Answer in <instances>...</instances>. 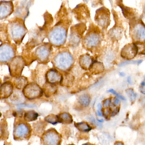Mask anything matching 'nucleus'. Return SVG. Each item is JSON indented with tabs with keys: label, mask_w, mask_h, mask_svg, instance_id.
<instances>
[{
	"label": "nucleus",
	"mask_w": 145,
	"mask_h": 145,
	"mask_svg": "<svg viewBox=\"0 0 145 145\" xmlns=\"http://www.w3.org/2000/svg\"><path fill=\"white\" fill-rule=\"evenodd\" d=\"M77 101L78 104L81 106L87 107L89 105L91 102V96L89 94L84 93L78 96Z\"/></svg>",
	"instance_id": "4be33fe9"
},
{
	"label": "nucleus",
	"mask_w": 145,
	"mask_h": 145,
	"mask_svg": "<svg viewBox=\"0 0 145 145\" xmlns=\"http://www.w3.org/2000/svg\"><path fill=\"white\" fill-rule=\"evenodd\" d=\"M144 79H145V78H144Z\"/></svg>",
	"instance_id": "09e8293b"
},
{
	"label": "nucleus",
	"mask_w": 145,
	"mask_h": 145,
	"mask_svg": "<svg viewBox=\"0 0 145 145\" xmlns=\"http://www.w3.org/2000/svg\"><path fill=\"white\" fill-rule=\"evenodd\" d=\"M109 13L103 8H99L96 12L95 20L97 24L103 28L108 26L109 24Z\"/></svg>",
	"instance_id": "4468645a"
},
{
	"label": "nucleus",
	"mask_w": 145,
	"mask_h": 145,
	"mask_svg": "<svg viewBox=\"0 0 145 145\" xmlns=\"http://www.w3.org/2000/svg\"><path fill=\"white\" fill-rule=\"evenodd\" d=\"M1 113L0 112V117H1Z\"/></svg>",
	"instance_id": "49530a36"
},
{
	"label": "nucleus",
	"mask_w": 145,
	"mask_h": 145,
	"mask_svg": "<svg viewBox=\"0 0 145 145\" xmlns=\"http://www.w3.org/2000/svg\"><path fill=\"white\" fill-rule=\"evenodd\" d=\"M68 145H75L73 144H69Z\"/></svg>",
	"instance_id": "de8ad7c7"
},
{
	"label": "nucleus",
	"mask_w": 145,
	"mask_h": 145,
	"mask_svg": "<svg viewBox=\"0 0 145 145\" xmlns=\"http://www.w3.org/2000/svg\"><path fill=\"white\" fill-rule=\"evenodd\" d=\"M62 77V73L57 69H49L45 75L46 82L56 85L59 84Z\"/></svg>",
	"instance_id": "9b49d317"
},
{
	"label": "nucleus",
	"mask_w": 145,
	"mask_h": 145,
	"mask_svg": "<svg viewBox=\"0 0 145 145\" xmlns=\"http://www.w3.org/2000/svg\"><path fill=\"white\" fill-rule=\"evenodd\" d=\"M25 65V61L21 56L14 57L9 62L8 65L11 76L16 78L20 76Z\"/></svg>",
	"instance_id": "6e6552de"
},
{
	"label": "nucleus",
	"mask_w": 145,
	"mask_h": 145,
	"mask_svg": "<svg viewBox=\"0 0 145 145\" xmlns=\"http://www.w3.org/2000/svg\"><path fill=\"white\" fill-rule=\"evenodd\" d=\"M126 92L131 102L133 103L135 101L137 95H136V93L134 92L133 89L132 88L128 89L126 90Z\"/></svg>",
	"instance_id": "c756f323"
},
{
	"label": "nucleus",
	"mask_w": 145,
	"mask_h": 145,
	"mask_svg": "<svg viewBox=\"0 0 145 145\" xmlns=\"http://www.w3.org/2000/svg\"><path fill=\"white\" fill-rule=\"evenodd\" d=\"M39 116L37 112L33 110L27 111L24 114V120L27 122L33 121L37 120Z\"/></svg>",
	"instance_id": "393cba45"
},
{
	"label": "nucleus",
	"mask_w": 145,
	"mask_h": 145,
	"mask_svg": "<svg viewBox=\"0 0 145 145\" xmlns=\"http://www.w3.org/2000/svg\"><path fill=\"white\" fill-rule=\"evenodd\" d=\"M52 52V45L49 43L39 46L35 51L34 56L40 63H46L49 61Z\"/></svg>",
	"instance_id": "0eeeda50"
},
{
	"label": "nucleus",
	"mask_w": 145,
	"mask_h": 145,
	"mask_svg": "<svg viewBox=\"0 0 145 145\" xmlns=\"http://www.w3.org/2000/svg\"><path fill=\"white\" fill-rule=\"evenodd\" d=\"M112 102L111 98H108L104 100L102 103V106L103 108H106L110 107Z\"/></svg>",
	"instance_id": "2f4dec72"
},
{
	"label": "nucleus",
	"mask_w": 145,
	"mask_h": 145,
	"mask_svg": "<svg viewBox=\"0 0 145 145\" xmlns=\"http://www.w3.org/2000/svg\"><path fill=\"white\" fill-rule=\"evenodd\" d=\"M13 84L10 82H7L0 87V98L6 99L9 98L13 93Z\"/></svg>",
	"instance_id": "dca6fc26"
},
{
	"label": "nucleus",
	"mask_w": 145,
	"mask_h": 145,
	"mask_svg": "<svg viewBox=\"0 0 145 145\" xmlns=\"http://www.w3.org/2000/svg\"><path fill=\"white\" fill-rule=\"evenodd\" d=\"M75 127L82 133H88L93 129V127L88 123L85 121L80 122H74Z\"/></svg>",
	"instance_id": "b1692460"
},
{
	"label": "nucleus",
	"mask_w": 145,
	"mask_h": 145,
	"mask_svg": "<svg viewBox=\"0 0 145 145\" xmlns=\"http://www.w3.org/2000/svg\"><path fill=\"white\" fill-rule=\"evenodd\" d=\"M74 63V58L68 50L60 51L53 59V63L56 69L65 72L70 70Z\"/></svg>",
	"instance_id": "f257e3e1"
},
{
	"label": "nucleus",
	"mask_w": 145,
	"mask_h": 145,
	"mask_svg": "<svg viewBox=\"0 0 145 145\" xmlns=\"http://www.w3.org/2000/svg\"><path fill=\"white\" fill-rule=\"evenodd\" d=\"M67 37V30L65 27L57 25L48 33V38L49 43L55 47L62 46L65 44Z\"/></svg>",
	"instance_id": "7ed1b4c3"
},
{
	"label": "nucleus",
	"mask_w": 145,
	"mask_h": 145,
	"mask_svg": "<svg viewBox=\"0 0 145 145\" xmlns=\"http://www.w3.org/2000/svg\"><path fill=\"white\" fill-rule=\"evenodd\" d=\"M132 36L134 40L137 42H145V26L142 24H137L133 28Z\"/></svg>",
	"instance_id": "2eb2a0df"
},
{
	"label": "nucleus",
	"mask_w": 145,
	"mask_h": 145,
	"mask_svg": "<svg viewBox=\"0 0 145 145\" xmlns=\"http://www.w3.org/2000/svg\"><path fill=\"white\" fill-rule=\"evenodd\" d=\"M82 145H96L94 144H92L91 143H89V142H87V143H85V144H83Z\"/></svg>",
	"instance_id": "79ce46f5"
},
{
	"label": "nucleus",
	"mask_w": 145,
	"mask_h": 145,
	"mask_svg": "<svg viewBox=\"0 0 145 145\" xmlns=\"http://www.w3.org/2000/svg\"><path fill=\"white\" fill-rule=\"evenodd\" d=\"M14 85L18 89H23L28 84L27 78L24 76L16 78L14 82Z\"/></svg>",
	"instance_id": "a878e982"
},
{
	"label": "nucleus",
	"mask_w": 145,
	"mask_h": 145,
	"mask_svg": "<svg viewBox=\"0 0 145 145\" xmlns=\"http://www.w3.org/2000/svg\"><path fill=\"white\" fill-rule=\"evenodd\" d=\"M105 68L103 63L94 61L89 68V72L93 75H98L105 71Z\"/></svg>",
	"instance_id": "412c9836"
},
{
	"label": "nucleus",
	"mask_w": 145,
	"mask_h": 145,
	"mask_svg": "<svg viewBox=\"0 0 145 145\" xmlns=\"http://www.w3.org/2000/svg\"><path fill=\"white\" fill-rule=\"evenodd\" d=\"M114 145H124V144L123 142L121 141H116L115 142Z\"/></svg>",
	"instance_id": "4c0bfd02"
},
{
	"label": "nucleus",
	"mask_w": 145,
	"mask_h": 145,
	"mask_svg": "<svg viewBox=\"0 0 145 145\" xmlns=\"http://www.w3.org/2000/svg\"><path fill=\"white\" fill-rule=\"evenodd\" d=\"M97 107H98V110H102V108H103V106H102V105H101V104L99 103V104H98V106H97Z\"/></svg>",
	"instance_id": "58836bf2"
},
{
	"label": "nucleus",
	"mask_w": 145,
	"mask_h": 145,
	"mask_svg": "<svg viewBox=\"0 0 145 145\" xmlns=\"http://www.w3.org/2000/svg\"><path fill=\"white\" fill-rule=\"evenodd\" d=\"M93 57L88 54L81 55L79 58V65L82 69L87 71L89 70L90 66L93 63Z\"/></svg>",
	"instance_id": "a211bd4d"
},
{
	"label": "nucleus",
	"mask_w": 145,
	"mask_h": 145,
	"mask_svg": "<svg viewBox=\"0 0 145 145\" xmlns=\"http://www.w3.org/2000/svg\"><path fill=\"white\" fill-rule=\"evenodd\" d=\"M140 90L142 93L145 95V87H140Z\"/></svg>",
	"instance_id": "e433bc0d"
},
{
	"label": "nucleus",
	"mask_w": 145,
	"mask_h": 145,
	"mask_svg": "<svg viewBox=\"0 0 145 145\" xmlns=\"http://www.w3.org/2000/svg\"><path fill=\"white\" fill-rule=\"evenodd\" d=\"M85 30V26L82 24L77 25L71 29L69 37L70 46L76 47L79 45Z\"/></svg>",
	"instance_id": "1a4fd4ad"
},
{
	"label": "nucleus",
	"mask_w": 145,
	"mask_h": 145,
	"mask_svg": "<svg viewBox=\"0 0 145 145\" xmlns=\"http://www.w3.org/2000/svg\"><path fill=\"white\" fill-rule=\"evenodd\" d=\"M10 35L16 42H20L24 38L26 30L23 25H14L10 29Z\"/></svg>",
	"instance_id": "ddd939ff"
},
{
	"label": "nucleus",
	"mask_w": 145,
	"mask_h": 145,
	"mask_svg": "<svg viewBox=\"0 0 145 145\" xmlns=\"http://www.w3.org/2000/svg\"><path fill=\"white\" fill-rule=\"evenodd\" d=\"M127 82L128 83L131 84H132V79H131V77L129 76L127 78Z\"/></svg>",
	"instance_id": "ea45409f"
},
{
	"label": "nucleus",
	"mask_w": 145,
	"mask_h": 145,
	"mask_svg": "<svg viewBox=\"0 0 145 145\" xmlns=\"http://www.w3.org/2000/svg\"><path fill=\"white\" fill-rule=\"evenodd\" d=\"M0 131L1 133L0 138L2 140L7 139L8 136L7 126L6 121L3 120H2L0 123Z\"/></svg>",
	"instance_id": "bb28decb"
},
{
	"label": "nucleus",
	"mask_w": 145,
	"mask_h": 145,
	"mask_svg": "<svg viewBox=\"0 0 145 145\" xmlns=\"http://www.w3.org/2000/svg\"><path fill=\"white\" fill-rule=\"evenodd\" d=\"M59 123L63 124H70L73 122L72 116L67 112H62L57 115Z\"/></svg>",
	"instance_id": "5701e85b"
},
{
	"label": "nucleus",
	"mask_w": 145,
	"mask_h": 145,
	"mask_svg": "<svg viewBox=\"0 0 145 145\" xmlns=\"http://www.w3.org/2000/svg\"><path fill=\"white\" fill-rule=\"evenodd\" d=\"M119 75H120V76H124L125 75V74L123 72H119Z\"/></svg>",
	"instance_id": "37998d69"
},
{
	"label": "nucleus",
	"mask_w": 145,
	"mask_h": 145,
	"mask_svg": "<svg viewBox=\"0 0 145 145\" xmlns=\"http://www.w3.org/2000/svg\"><path fill=\"white\" fill-rule=\"evenodd\" d=\"M108 92L115 95L119 99H122V100H125V99L124 97L122 95L118 94V93H117L114 89H109L108 90Z\"/></svg>",
	"instance_id": "72a5a7b5"
},
{
	"label": "nucleus",
	"mask_w": 145,
	"mask_h": 145,
	"mask_svg": "<svg viewBox=\"0 0 145 145\" xmlns=\"http://www.w3.org/2000/svg\"><path fill=\"white\" fill-rule=\"evenodd\" d=\"M141 87H145V81H144V82H142L141 83Z\"/></svg>",
	"instance_id": "c03bdc74"
},
{
	"label": "nucleus",
	"mask_w": 145,
	"mask_h": 145,
	"mask_svg": "<svg viewBox=\"0 0 145 145\" xmlns=\"http://www.w3.org/2000/svg\"><path fill=\"white\" fill-rule=\"evenodd\" d=\"M32 133V127L24 120H17L14 121L13 133L14 140H29Z\"/></svg>",
	"instance_id": "f03ea898"
},
{
	"label": "nucleus",
	"mask_w": 145,
	"mask_h": 145,
	"mask_svg": "<svg viewBox=\"0 0 145 145\" xmlns=\"http://www.w3.org/2000/svg\"><path fill=\"white\" fill-rule=\"evenodd\" d=\"M110 36L115 40H118L121 39L122 35V31L121 28H114L110 31Z\"/></svg>",
	"instance_id": "cd10ccee"
},
{
	"label": "nucleus",
	"mask_w": 145,
	"mask_h": 145,
	"mask_svg": "<svg viewBox=\"0 0 145 145\" xmlns=\"http://www.w3.org/2000/svg\"><path fill=\"white\" fill-rule=\"evenodd\" d=\"M138 50V47L136 44L134 43L127 44L122 49L121 56L125 59L130 60L136 56Z\"/></svg>",
	"instance_id": "f8f14e48"
},
{
	"label": "nucleus",
	"mask_w": 145,
	"mask_h": 145,
	"mask_svg": "<svg viewBox=\"0 0 145 145\" xmlns=\"http://www.w3.org/2000/svg\"><path fill=\"white\" fill-rule=\"evenodd\" d=\"M113 58H114V54L112 53L111 52H109L108 53H107L106 56V61L110 63L111 62L113 61Z\"/></svg>",
	"instance_id": "473e14b6"
},
{
	"label": "nucleus",
	"mask_w": 145,
	"mask_h": 145,
	"mask_svg": "<svg viewBox=\"0 0 145 145\" xmlns=\"http://www.w3.org/2000/svg\"><path fill=\"white\" fill-rule=\"evenodd\" d=\"M75 78L71 73L65 72L62 73V78L60 81V84L62 87L65 88H71L73 85Z\"/></svg>",
	"instance_id": "6ab92c4d"
},
{
	"label": "nucleus",
	"mask_w": 145,
	"mask_h": 145,
	"mask_svg": "<svg viewBox=\"0 0 145 145\" xmlns=\"http://www.w3.org/2000/svg\"><path fill=\"white\" fill-rule=\"evenodd\" d=\"M45 121L53 125H56L58 123V118L57 115L54 114H50L46 116L44 119Z\"/></svg>",
	"instance_id": "c85d7f7f"
},
{
	"label": "nucleus",
	"mask_w": 145,
	"mask_h": 145,
	"mask_svg": "<svg viewBox=\"0 0 145 145\" xmlns=\"http://www.w3.org/2000/svg\"><path fill=\"white\" fill-rule=\"evenodd\" d=\"M42 86L43 93L45 96L47 98H50L54 95L57 91V86L56 84H51L46 82Z\"/></svg>",
	"instance_id": "aec40b11"
},
{
	"label": "nucleus",
	"mask_w": 145,
	"mask_h": 145,
	"mask_svg": "<svg viewBox=\"0 0 145 145\" xmlns=\"http://www.w3.org/2000/svg\"><path fill=\"white\" fill-rule=\"evenodd\" d=\"M3 145H12V144L10 142H7V141H5L3 144Z\"/></svg>",
	"instance_id": "a19ab883"
},
{
	"label": "nucleus",
	"mask_w": 145,
	"mask_h": 145,
	"mask_svg": "<svg viewBox=\"0 0 145 145\" xmlns=\"http://www.w3.org/2000/svg\"><path fill=\"white\" fill-rule=\"evenodd\" d=\"M120 103V101L118 98H114V100L113 101L112 104L114 105L115 106H118L119 105Z\"/></svg>",
	"instance_id": "f704fd0d"
},
{
	"label": "nucleus",
	"mask_w": 145,
	"mask_h": 145,
	"mask_svg": "<svg viewBox=\"0 0 145 145\" xmlns=\"http://www.w3.org/2000/svg\"><path fill=\"white\" fill-rule=\"evenodd\" d=\"M143 61L142 60H136V61H134V60H129V61H125V62H123L120 64L119 66L122 67V66H125V65H127L129 64H139L142 63Z\"/></svg>",
	"instance_id": "7c9ffc66"
},
{
	"label": "nucleus",
	"mask_w": 145,
	"mask_h": 145,
	"mask_svg": "<svg viewBox=\"0 0 145 145\" xmlns=\"http://www.w3.org/2000/svg\"><path fill=\"white\" fill-rule=\"evenodd\" d=\"M47 126L46 122L43 121H39L33 124L32 133L35 136H37L40 138L44 133Z\"/></svg>",
	"instance_id": "f3484780"
},
{
	"label": "nucleus",
	"mask_w": 145,
	"mask_h": 145,
	"mask_svg": "<svg viewBox=\"0 0 145 145\" xmlns=\"http://www.w3.org/2000/svg\"><path fill=\"white\" fill-rule=\"evenodd\" d=\"M101 42V37L100 32L95 29L88 32L82 41L83 46L89 50L96 49L99 46Z\"/></svg>",
	"instance_id": "39448f33"
},
{
	"label": "nucleus",
	"mask_w": 145,
	"mask_h": 145,
	"mask_svg": "<svg viewBox=\"0 0 145 145\" xmlns=\"http://www.w3.org/2000/svg\"><path fill=\"white\" fill-rule=\"evenodd\" d=\"M119 107H116L114 110H112V112L111 117H113L116 115L119 112Z\"/></svg>",
	"instance_id": "c9c22d12"
},
{
	"label": "nucleus",
	"mask_w": 145,
	"mask_h": 145,
	"mask_svg": "<svg viewBox=\"0 0 145 145\" xmlns=\"http://www.w3.org/2000/svg\"><path fill=\"white\" fill-rule=\"evenodd\" d=\"M24 96L29 100L37 99L43 95V90L40 86L36 82L28 83L23 89Z\"/></svg>",
	"instance_id": "423d86ee"
},
{
	"label": "nucleus",
	"mask_w": 145,
	"mask_h": 145,
	"mask_svg": "<svg viewBox=\"0 0 145 145\" xmlns=\"http://www.w3.org/2000/svg\"><path fill=\"white\" fill-rule=\"evenodd\" d=\"M1 81H0V87H1Z\"/></svg>",
	"instance_id": "a18cd8bd"
},
{
	"label": "nucleus",
	"mask_w": 145,
	"mask_h": 145,
	"mask_svg": "<svg viewBox=\"0 0 145 145\" xmlns=\"http://www.w3.org/2000/svg\"><path fill=\"white\" fill-rule=\"evenodd\" d=\"M40 138L42 145H61L62 144V135L54 128L45 131Z\"/></svg>",
	"instance_id": "20e7f679"
},
{
	"label": "nucleus",
	"mask_w": 145,
	"mask_h": 145,
	"mask_svg": "<svg viewBox=\"0 0 145 145\" xmlns=\"http://www.w3.org/2000/svg\"><path fill=\"white\" fill-rule=\"evenodd\" d=\"M15 52L13 47L7 43L0 46V63H9L15 57Z\"/></svg>",
	"instance_id": "9d476101"
}]
</instances>
